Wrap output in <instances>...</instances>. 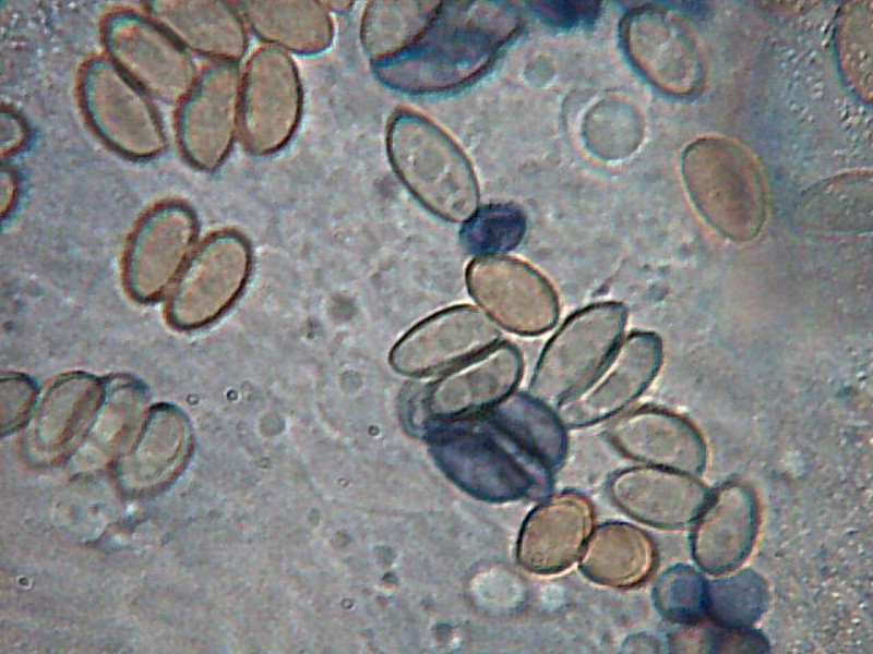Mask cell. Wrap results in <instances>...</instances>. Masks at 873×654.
Returning a JSON list of instances; mask_svg holds the SVG:
<instances>
[{"mask_svg":"<svg viewBox=\"0 0 873 654\" xmlns=\"http://www.w3.org/2000/svg\"><path fill=\"white\" fill-rule=\"evenodd\" d=\"M535 8L549 23L562 27L589 24L597 17L599 12L598 3L590 1H538Z\"/></svg>","mask_w":873,"mask_h":654,"instance_id":"4dcf8cb0","label":"cell"},{"mask_svg":"<svg viewBox=\"0 0 873 654\" xmlns=\"http://www.w3.org/2000/svg\"><path fill=\"white\" fill-rule=\"evenodd\" d=\"M248 266L249 251L242 238L230 232L210 238L172 290L168 306L171 323L194 328L215 318L238 294Z\"/></svg>","mask_w":873,"mask_h":654,"instance_id":"8fae6325","label":"cell"},{"mask_svg":"<svg viewBox=\"0 0 873 654\" xmlns=\"http://www.w3.org/2000/svg\"><path fill=\"white\" fill-rule=\"evenodd\" d=\"M697 635L696 649L705 650V652H721V653H751V652H765L768 649L766 639L752 631L749 628H734L726 627L714 622L713 627L707 629H695Z\"/></svg>","mask_w":873,"mask_h":654,"instance_id":"f546056e","label":"cell"},{"mask_svg":"<svg viewBox=\"0 0 873 654\" xmlns=\"http://www.w3.org/2000/svg\"><path fill=\"white\" fill-rule=\"evenodd\" d=\"M426 432L442 471L476 498L511 501L540 495L548 486L550 471L486 411L432 423Z\"/></svg>","mask_w":873,"mask_h":654,"instance_id":"7a4b0ae2","label":"cell"},{"mask_svg":"<svg viewBox=\"0 0 873 654\" xmlns=\"http://www.w3.org/2000/svg\"><path fill=\"white\" fill-rule=\"evenodd\" d=\"M471 296L497 323L522 335L549 329L558 301L549 282L528 265L502 257H478L467 269Z\"/></svg>","mask_w":873,"mask_h":654,"instance_id":"9c48e42d","label":"cell"},{"mask_svg":"<svg viewBox=\"0 0 873 654\" xmlns=\"http://www.w3.org/2000/svg\"><path fill=\"white\" fill-rule=\"evenodd\" d=\"M624 322L625 311L617 303L591 305L570 317L538 361L531 396L559 405L577 392L609 359Z\"/></svg>","mask_w":873,"mask_h":654,"instance_id":"5b68a950","label":"cell"},{"mask_svg":"<svg viewBox=\"0 0 873 654\" xmlns=\"http://www.w3.org/2000/svg\"><path fill=\"white\" fill-rule=\"evenodd\" d=\"M526 226V216L518 206L491 204L476 209L465 221L459 238L470 254L500 256L521 243Z\"/></svg>","mask_w":873,"mask_h":654,"instance_id":"4316f807","label":"cell"},{"mask_svg":"<svg viewBox=\"0 0 873 654\" xmlns=\"http://www.w3.org/2000/svg\"><path fill=\"white\" fill-rule=\"evenodd\" d=\"M79 90L87 121L111 148L134 159L164 150L166 136L145 92L109 59L94 58L83 66Z\"/></svg>","mask_w":873,"mask_h":654,"instance_id":"277c9868","label":"cell"},{"mask_svg":"<svg viewBox=\"0 0 873 654\" xmlns=\"http://www.w3.org/2000/svg\"><path fill=\"white\" fill-rule=\"evenodd\" d=\"M725 146V160H702L706 169L687 157L689 189L706 219L736 239H750L762 222L763 191L760 177L742 152Z\"/></svg>","mask_w":873,"mask_h":654,"instance_id":"5bb4252c","label":"cell"},{"mask_svg":"<svg viewBox=\"0 0 873 654\" xmlns=\"http://www.w3.org/2000/svg\"><path fill=\"white\" fill-rule=\"evenodd\" d=\"M28 131L23 119L11 109H2L0 117V144L2 157L19 152L27 142Z\"/></svg>","mask_w":873,"mask_h":654,"instance_id":"d6a6232c","label":"cell"},{"mask_svg":"<svg viewBox=\"0 0 873 654\" xmlns=\"http://www.w3.org/2000/svg\"><path fill=\"white\" fill-rule=\"evenodd\" d=\"M499 336L485 313L468 306L450 308L406 335L392 361L403 373L424 374L485 352Z\"/></svg>","mask_w":873,"mask_h":654,"instance_id":"2e32d148","label":"cell"},{"mask_svg":"<svg viewBox=\"0 0 873 654\" xmlns=\"http://www.w3.org/2000/svg\"><path fill=\"white\" fill-rule=\"evenodd\" d=\"M441 2L374 1L361 25L364 50L375 62L405 50L426 28Z\"/></svg>","mask_w":873,"mask_h":654,"instance_id":"d4e9b609","label":"cell"},{"mask_svg":"<svg viewBox=\"0 0 873 654\" xmlns=\"http://www.w3.org/2000/svg\"><path fill=\"white\" fill-rule=\"evenodd\" d=\"M593 509L575 493L553 496L525 520L517 544L519 564L534 572L567 568L579 555L591 529Z\"/></svg>","mask_w":873,"mask_h":654,"instance_id":"ac0fdd59","label":"cell"},{"mask_svg":"<svg viewBox=\"0 0 873 654\" xmlns=\"http://www.w3.org/2000/svg\"><path fill=\"white\" fill-rule=\"evenodd\" d=\"M519 26L518 12L502 2H443L421 34L400 53L375 62L374 71L405 93L453 89L482 73Z\"/></svg>","mask_w":873,"mask_h":654,"instance_id":"6da1fadb","label":"cell"},{"mask_svg":"<svg viewBox=\"0 0 873 654\" xmlns=\"http://www.w3.org/2000/svg\"><path fill=\"white\" fill-rule=\"evenodd\" d=\"M297 70L279 48L266 47L250 59L241 85L240 128L246 146L270 154L291 136L300 114Z\"/></svg>","mask_w":873,"mask_h":654,"instance_id":"ba28073f","label":"cell"},{"mask_svg":"<svg viewBox=\"0 0 873 654\" xmlns=\"http://www.w3.org/2000/svg\"><path fill=\"white\" fill-rule=\"evenodd\" d=\"M518 351L490 348L428 387L419 400L424 429L432 423L481 413L511 395L521 375Z\"/></svg>","mask_w":873,"mask_h":654,"instance_id":"9a60e30c","label":"cell"},{"mask_svg":"<svg viewBox=\"0 0 873 654\" xmlns=\"http://www.w3.org/2000/svg\"><path fill=\"white\" fill-rule=\"evenodd\" d=\"M19 193V180L16 173L10 167H2L0 182V205L1 215L4 216L11 210Z\"/></svg>","mask_w":873,"mask_h":654,"instance_id":"836d02e7","label":"cell"},{"mask_svg":"<svg viewBox=\"0 0 873 654\" xmlns=\"http://www.w3.org/2000/svg\"><path fill=\"white\" fill-rule=\"evenodd\" d=\"M864 7L863 4L850 7L846 11L845 20L839 29V50L842 66L848 63L856 50L847 75H851L854 58H857L853 85L858 92H866L865 83L870 85V81L865 78V75L869 78L871 76V65L865 62V57L871 60V53L865 52V50L871 52V47H865V40L871 39V37L866 38V36L871 35V9L865 12Z\"/></svg>","mask_w":873,"mask_h":654,"instance_id":"f1b7e54d","label":"cell"},{"mask_svg":"<svg viewBox=\"0 0 873 654\" xmlns=\"http://www.w3.org/2000/svg\"><path fill=\"white\" fill-rule=\"evenodd\" d=\"M1 407L3 415L9 416V424L23 415L31 407L34 398V386L21 376H8L1 379Z\"/></svg>","mask_w":873,"mask_h":654,"instance_id":"1f68e13d","label":"cell"},{"mask_svg":"<svg viewBox=\"0 0 873 654\" xmlns=\"http://www.w3.org/2000/svg\"><path fill=\"white\" fill-rule=\"evenodd\" d=\"M609 492L623 511L665 529L692 523L708 499L705 486L690 474L651 465L619 472Z\"/></svg>","mask_w":873,"mask_h":654,"instance_id":"e0dca14e","label":"cell"},{"mask_svg":"<svg viewBox=\"0 0 873 654\" xmlns=\"http://www.w3.org/2000/svg\"><path fill=\"white\" fill-rule=\"evenodd\" d=\"M659 613L679 625H693L707 615L708 583L692 567L677 565L663 572L654 586Z\"/></svg>","mask_w":873,"mask_h":654,"instance_id":"83f0119b","label":"cell"},{"mask_svg":"<svg viewBox=\"0 0 873 654\" xmlns=\"http://www.w3.org/2000/svg\"><path fill=\"white\" fill-rule=\"evenodd\" d=\"M622 38L634 65L659 88L689 94L701 84L697 44L677 14L654 7L636 9L623 21Z\"/></svg>","mask_w":873,"mask_h":654,"instance_id":"30bf717a","label":"cell"},{"mask_svg":"<svg viewBox=\"0 0 873 654\" xmlns=\"http://www.w3.org/2000/svg\"><path fill=\"white\" fill-rule=\"evenodd\" d=\"M655 565L653 541L642 530L623 522L600 525L590 536L581 560V568L590 580L614 588L641 584Z\"/></svg>","mask_w":873,"mask_h":654,"instance_id":"7402d4cb","label":"cell"},{"mask_svg":"<svg viewBox=\"0 0 873 654\" xmlns=\"http://www.w3.org/2000/svg\"><path fill=\"white\" fill-rule=\"evenodd\" d=\"M392 165L411 193L450 221H466L478 204L473 169L459 147L429 120L397 113L387 129Z\"/></svg>","mask_w":873,"mask_h":654,"instance_id":"3957f363","label":"cell"},{"mask_svg":"<svg viewBox=\"0 0 873 654\" xmlns=\"http://www.w3.org/2000/svg\"><path fill=\"white\" fill-rule=\"evenodd\" d=\"M692 553L707 572L736 568L748 555L756 531V501L751 489L739 483L719 487L697 516Z\"/></svg>","mask_w":873,"mask_h":654,"instance_id":"ffe728a7","label":"cell"},{"mask_svg":"<svg viewBox=\"0 0 873 654\" xmlns=\"http://www.w3.org/2000/svg\"><path fill=\"white\" fill-rule=\"evenodd\" d=\"M486 412L549 471L560 465L566 448L562 422L540 400L524 393L509 395Z\"/></svg>","mask_w":873,"mask_h":654,"instance_id":"cb8c5ba5","label":"cell"},{"mask_svg":"<svg viewBox=\"0 0 873 654\" xmlns=\"http://www.w3.org/2000/svg\"><path fill=\"white\" fill-rule=\"evenodd\" d=\"M241 9L254 32L286 49L315 53L333 36L331 19L314 1H243Z\"/></svg>","mask_w":873,"mask_h":654,"instance_id":"603a6c76","label":"cell"},{"mask_svg":"<svg viewBox=\"0 0 873 654\" xmlns=\"http://www.w3.org/2000/svg\"><path fill=\"white\" fill-rule=\"evenodd\" d=\"M196 235V220L184 204L171 202L150 210L128 246L124 278L133 296L153 300L177 275Z\"/></svg>","mask_w":873,"mask_h":654,"instance_id":"4fadbf2b","label":"cell"},{"mask_svg":"<svg viewBox=\"0 0 873 654\" xmlns=\"http://www.w3.org/2000/svg\"><path fill=\"white\" fill-rule=\"evenodd\" d=\"M101 34L109 60L145 93L180 104L192 88L198 76L189 53L154 20L113 12Z\"/></svg>","mask_w":873,"mask_h":654,"instance_id":"8992f818","label":"cell"},{"mask_svg":"<svg viewBox=\"0 0 873 654\" xmlns=\"http://www.w3.org/2000/svg\"><path fill=\"white\" fill-rule=\"evenodd\" d=\"M768 592L762 578L744 570L708 584L707 614L716 623L749 628L764 614Z\"/></svg>","mask_w":873,"mask_h":654,"instance_id":"484cf974","label":"cell"},{"mask_svg":"<svg viewBox=\"0 0 873 654\" xmlns=\"http://www.w3.org/2000/svg\"><path fill=\"white\" fill-rule=\"evenodd\" d=\"M146 7L152 20L183 47L225 62L240 59L246 50L243 24L223 1L155 0Z\"/></svg>","mask_w":873,"mask_h":654,"instance_id":"44dd1931","label":"cell"},{"mask_svg":"<svg viewBox=\"0 0 873 654\" xmlns=\"http://www.w3.org/2000/svg\"><path fill=\"white\" fill-rule=\"evenodd\" d=\"M610 441L625 456L651 467L686 474L701 473L706 462L704 443L684 419L656 410L629 413L610 426Z\"/></svg>","mask_w":873,"mask_h":654,"instance_id":"d6986e66","label":"cell"},{"mask_svg":"<svg viewBox=\"0 0 873 654\" xmlns=\"http://www.w3.org/2000/svg\"><path fill=\"white\" fill-rule=\"evenodd\" d=\"M242 78L234 62L219 61L198 75L181 100L179 147L194 167L212 171L228 155L240 125Z\"/></svg>","mask_w":873,"mask_h":654,"instance_id":"52a82bcc","label":"cell"},{"mask_svg":"<svg viewBox=\"0 0 873 654\" xmlns=\"http://www.w3.org/2000/svg\"><path fill=\"white\" fill-rule=\"evenodd\" d=\"M660 361L661 341L656 335H631L583 388L558 405V417L576 427L619 412L647 387Z\"/></svg>","mask_w":873,"mask_h":654,"instance_id":"7c38bea8","label":"cell"}]
</instances>
